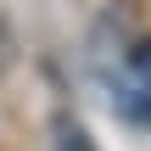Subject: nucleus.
Instances as JSON below:
<instances>
[{
  "instance_id": "obj_1",
  "label": "nucleus",
  "mask_w": 151,
  "mask_h": 151,
  "mask_svg": "<svg viewBox=\"0 0 151 151\" xmlns=\"http://www.w3.org/2000/svg\"><path fill=\"white\" fill-rule=\"evenodd\" d=\"M50 140H56V151H90V134H84L73 118H56V123H50Z\"/></svg>"
}]
</instances>
